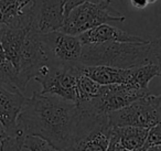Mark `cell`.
Here are the masks:
<instances>
[{
	"label": "cell",
	"instance_id": "cell-15",
	"mask_svg": "<svg viewBox=\"0 0 161 151\" xmlns=\"http://www.w3.org/2000/svg\"><path fill=\"white\" fill-rule=\"evenodd\" d=\"M113 130L127 151L140 150L148 133V129L137 127H113Z\"/></svg>",
	"mask_w": 161,
	"mask_h": 151
},
{
	"label": "cell",
	"instance_id": "cell-21",
	"mask_svg": "<svg viewBox=\"0 0 161 151\" xmlns=\"http://www.w3.org/2000/svg\"><path fill=\"white\" fill-rule=\"evenodd\" d=\"M63 3V10H64V17H66L74 8L77 6L82 5L84 3H99L103 1H110V0H61ZM119 1H124V0H119Z\"/></svg>",
	"mask_w": 161,
	"mask_h": 151
},
{
	"label": "cell",
	"instance_id": "cell-24",
	"mask_svg": "<svg viewBox=\"0 0 161 151\" xmlns=\"http://www.w3.org/2000/svg\"><path fill=\"white\" fill-rule=\"evenodd\" d=\"M138 151H161V146H154V147H149V148L140 149Z\"/></svg>",
	"mask_w": 161,
	"mask_h": 151
},
{
	"label": "cell",
	"instance_id": "cell-25",
	"mask_svg": "<svg viewBox=\"0 0 161 151\" xmlns=\"http://www.w3.org/2000/svg\"><path fill=\"white\" fill-rule=\"evenodd\" d=\"M7 137V135H6L5 133V131L3 130V128H1V127H0V140L1 139H3V138H6Z\"/></svg>",
	"mask_w": 161,
	"mask_h": 151
},
{
	"label": "cell",
	"instance_id": "cell-16",
	"mask_svg": "<svg viewBox=\"0 0 161 151\" xmlns=\"http://www.w3.org/2000/svg\"><path fill=\"white\" fill-rule=\"evenodd\" d=\"M156 76H160V65L148 64L139 65V66L129 69L128 80L126 85L136 89H148L149 82Z\"/></svg>",
	"mask_w": 161,
	"mask_h": 151
},
{
	"label": "cell",
	"instance_id": "cell-17",
	"mask_svg": "<svg viewBox=\"0 0 161 151\" xmlns=\"http://www.w3.org/2000/svg\"><path fill=\"white\" fill-rule=\"evenodd\" d=\"M102 85L84 75H78L76 81V103H84L95 98L99 94Z\"/></svg>",
	"mask_w": 161,
	"mask_h": 151
},
{
	"label": "cell",
	"instance_id": "cell-8",
	"mask_svg": "<svg viewBox=\"0 0 161 151\" xmlns=\"http://www.w3.org/2000/svg\"><path fill=\"white\" fill-rule=\"evenodd\" d=\"M39 39L51 64L67 65L80 62L83 45L77 36L54 31L39 34Z\"/></svg>",
	"mask_w": 161,
	"mask_h": 151
},
{
	"label": "cell",
	"instance_id": "cell-20",
	"mask_svg": "<svg viewBox=\"0 0 161 151\" xmlns=\"http://www.w3.org/2000/svg\"><path fill=\"white\" fill-rule=\"evenodd\" d=\"M154 146H161V126L160 124L156 125V126L151 127L148 129L147 137H146L145 143H143L142 148H149V147Z\"/></svg>",
	"mask_w": 161,
	"mask_h": 151
},
{
	"label": "cell",
	"instance_id": "cell-23",
	"mask_svg": "<svg viewBox=\"0 0 161 151\" xmlns=\"http://www.w3.org/2000/svg\"><path fill=\"white\" fill-rule=\"evenodd\" d=\"M6 62H7V58H6V54L3 49V45L0 44V66L5 64Z\"/></svg>",
	"mask_w": 161,
	"mask_h": 151
},
{
	"label": "cell",
	"instance_id": "cell-22",
	"mask_svg": "<svg viewBox=\"0 0 161 151\" xmlns=\"http://www.w3.org/2000/svg\"><path fill=\"white\" fill-rule=\"evenodd\" d=\"M130 3L137 9H145L148 6L147 0H130Z\"/></svg>",
	"mask_w": 161,
	"mask_h": 151
},
{
	"label": "cell",
	"instance_id": "cell-11",
	"mask_svg": "<svg viewBox=\"0 0 161 151\" xmlns=\"http://www.w3.org/2000/svg\"><path fill=\"white\" fill-rule=\"evenodd\" d=\"M64 19V10L61 0H34L31 29L38 34L60 31Z\"/></svg>",
	"mask_w": 161,
	"mask_h": 151
},
{
	"label": "cell",
	"instance_id": "cell-26",
	"mask_svg": "<svg viewBox=\"0 0 161 151\" xmlns=\"http://www.w3.org/2000/svg\"><path fill=\"white\" fill-rule=\"evenodd\" d=\"M147 1H148V3H154L157 0H147Z\"/></svg>",
	"mask_w": 161,
	"mask_h": 151
},
{
	"label": "cell",
	"instance_id": "cell-5",
	"mask_svg": "<svg viewBox=\"0 0 161 151\" xmlns=\"http://www.w3.org/2000/svg\"><path fill=\"white\" fill-rule=\"evenodd\" d=\"M107 119L112 127L149 129L161 121V97L148 94L128 106L108 114Z\"/></svg>",
	"mask_w": 161,
	"mask_h": 151
},
{
	"label": "cell",
	"instance_id": "cell-6",
	"mask_svg": "<svg viewBox=\"0 0 161 151\" xmlns=\"http://www.w3.org/2000/svg\"><path fill=\"white\" fill-rule=\"evenodd\" d=\"M148 94H150L148 89H136L127 85H102L99 94L95 98L75 104L80 110L107 116Z\"/></svg>",
	"mask_w": 161,
	"mask_h": 151
},
{
	"label": "cell",
	"instance_id": "cell-2",
	"mask_svg": "<svg viewBox=\"0 0 161 151\" xmlns=\"http://www.w3.org/2000/svg\"><path fill=\"white\" fill-rule=\"evenodd\" d=\"M80 63L87 66L105 65L128 70L139 65H160V39L143 43L105 42L82 47Z\"/></svg>",
	"mask_w": 161,
	"mask_h": 151
},
{
	"label": "cell",
	"instance_id": "cell-18",
	"mask_svg": "<svg viewBox=\"0 0 161 151\" xmlns=\"http://www.w3.org/2000/svg\"><path fill=\"white\" fill-rule=\"evenodd\" d=\"M23 148L28 149V151H60L51 147L44 140L38 137H31V136L25 137Z\"/></svg>",
	"mask_w": 161,
	"mask_h": 151
},
{
	"label": "cell",
	"instance_id": "cell-7",
	"mask_svg": "<svg viewBox=\"0 0 161 151\" xmlns=\"http://www.w3.org/2000/svg\"><path fill=\"white\" fill-rule=\"evenodd\" d=\"M51 64L49 56L45 53L39 34L31 28L28 31L19 54L17 69V87L23 93L28 83L38 74L43 65Z\"/></svg>",
	"mask_w": 161,
	"mask_h": 151
},
{
	"label": "cell",
	"instance_id": "cell-3",
	"mask_svg": "<svg viewBox=\"0 0 161 151\" xmlns=\"http://www.w3.org/2000/svg\"><path fill=\"white\" fill-rule=\"evenodd\" d=\"M126 18L117 14L110 1L99 3H84L74 8L64 19L61 32L69 36H78L80 34L108 22H124Z\"/></svg>",
	"mask_w": 161,
	"mask_h": 151
},
{
	"label": "cell",
	"instance_id": "cell-1",
	"mask_svg": "<svg viewBox=\"0 0 161 151\" xmlns=\"http://www.w3.org/2000/svg\"><path fill=\"white\" fill-rule=\"evenodd\" d=\"M80 113L75 103L33 92L18 117L25 137H38L60 151L69 149L77 138Z\"/></svg>",
	"mask_w": 161,
	"mask_h": 151
},
{
	"label": "cell",
	"instance_id": "cell-9",
	"mask_svg": "<svg viewBox=\"0 0 161 151\" xmlns=\"http://www.w3.org/2000/svg\"><path fill=\"white\" fill-rule=\"evenodd\" d=\"M28 97L16 86L0 78V127L7 137L22 135L18 127V117Z\"/></svg>",
	"mask_w": 161,
	"mask_h": 151
},
{
	"label": "cell",
	"instance_id": "cell-4",
	"mask_svg": "<svg viewBox=\"0 0 161 151\" xmlns=\"http://www.w3.org/2000/svg\"><path fill=\"white\" fill-rule=\"evenodd\" d=\"M80 64L78 62L67 65H43L34 77L36 82L42 85L40 93L76 103V81L78 75H80Z\"/></svg>",
	"mask_w": 161,
	"mask_h": 151
},
{
	"label": "cell",
	"instance_id": "cell-14",
	"mask_svg": "<svg viewBox=\"0 0 161 151\" xmlns=\"http://www.w3.org/2000/svg\"><path fill=\"white\" fill-rule=\"evenodd\" d=\"M80 73L99 85H126L129 69L123 70L105 65L87 66L80 64Z\"/></svg>",
	"mask_w": 161,
	"mask_h": 151
},
{
	"label": "cell",
	"instance_id": "cell-12",
	"mask_svg": "<svg viewBox=\"0 0 161 151\" xmlns=\"http://www.w3.org/2000/svg\"><path fill=\"white\" fill-rule=\"evenodd\" d=\"M34 0H0V28H31Z\"/></svg>",
	"mask_w": 161,
	"mask_h": 151
},
{
	"label": "cell",
	"instance_id": "cell-19",
	"mask_svg": "<svg viewBox=\"0 0 161 151\" xmlns=\"http://www.w3.org/2000/svg\"><path fill=\"white\" fill-rule=\"evenodd\" d=\"M23 135L3 138L0 140V151H21L23 148Z\"/></svg>",
	"mask_w": 161,
	"mask_h": 151
},
{
	"label": "cell",
	"instance_id": "cell-10",
	"mask_svg": "<svg viewBox=\"0 0 161 151\" xmlns=\"http://www.w3.org/2000/svg\"><path fill=\"white\" fill-rule=\"evenodd\" d=\"M113 127L107 116H99L84 124L73 146L66 151H107Z\"/></svg>",
	"mask_w": 161,
	"mask_h": 151
},
{
	"label": "cell",
	"instance_id": "cell-13",
	"mask_svg": "<svg viewBox=\"0 0 161 151\" xmlns=\"http://www.w3.org/2000/svg\"><path fill=\"white\" fill-rule=\"evenodd\" d=\"M82 45L101 44L105 42H131L143 43L147 42V39L141 36H132L127 32L114 28L109 25H102L96 28L88 30L77 36Z\"/></svg>",
	"mask_w": 161,
	"mask_h": 151
}]
</instances>
